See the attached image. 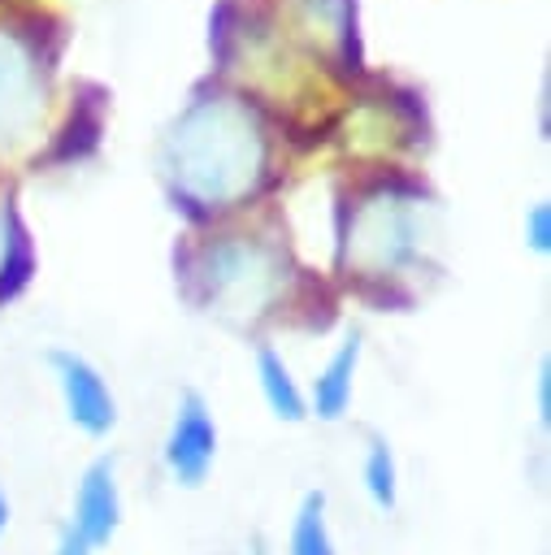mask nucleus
Segmentation results:
<instances>
[{"instance_id":"nucleus-1","label":"nucleus","mask_w":551,"mask_h":555,"mask_svg":"<svg viewBox=\"0 0 551 555\" xmlns=\"http://www.w3.org/2000/svg\"><path fill=\"white\" fill-rule=\"evenodd\" d=\"M48 364L56 373V386H61V399H65V416L91 438L108 434L117 425V399H113L104 373L78 351H52Z\"/></svg>"},{"instance_id":"nucleus-2","label":"nucleus","mask_w":551,"mask_h":555,"mask_svg":"<svg viewBox=\"0 0 551 555\" xmlns=\"http://www.w3.org/2000/svg\"><path fill=\"white\" fill-rule=\"evenodd\" d=\"M217 460V421L208 412V403L187 390L178 412H174V425L165 434V468L178 486H200L208 477Z\"/></svg>"},{"instance_id":"nucleus-3","label":"nucleus","mask_w":551,"mask_h":555,"mask_svg":"<svg viewBox=\"0 0 551 555\" xmlns=\"http://www.w3.org/2000/svg\"><path fill=\"white\" fill-rule=\"evenodd\" d=\"M117 525H121V490H117V477H113V460H95L78 481L69 529L95 551V546L113 542Z\"/></svg>"},{"instance_id":"nucleus-4","label":"nucleus","mask_w":551,"mask_h":555,"mask_svg":"<svg viewBox=\"0 0 551 555\" xmlns=\"http://www.w3.org/2000/svg\"><path fill=\"white\" fill-rule=\"evenodd\" d=\"M356 364H360V334L351 330L338 343V351L325 360V369L317 373V382H312V412L321 421H338L347 412L351 390H356Z\"/></svg>"},{"instance_id":"nucleus-5","label":"nucleus","mask_w":551,"mask_h":555,"mask_svg":"<svg viewBox=\"0 0 551 555\" xmlns=\"http://www.w3.org/2000/svg\"><path fill=\"white\" fill-rule=\"evenodd\" d=\"M256 382H260V395L269 403V412L278 421H304L308 416V403H304V390L295 386L286 360L273 351V347H260L256 351Z\"/></svg>"},{"instance_id":"nucleus-6","label":"nucleus","mask_w":551,"mask_h":555,"mask_svg":"<svg viewBox=\"0 0 551 555\" xmlns=\"http://www.w3.org/2000/svg\"><path fill=\"white\" fill-rule=\"evenodd\" d=\"M291 555H338L334 538H330V520H325V494L308 490L295 520H291Z\"/></svg>"},{"instance_id":"nucleus-7","label":"nucleus","mask_w":551,"mask_h":555,"mask_svg":"<svg viewBox=\"0 0 551 555\" xmlns=\"http://www.w3.org/2000/svg\"><path fill=\"white\" fill-rule=\"evenodd\" d=\"M364 490L382 512H390L399 499V468H395V455L382 438H373L364 451Z\"/></svg>"},{"instance_id":"nucleus-8","label":"nucleus","mask_w":551,"mask_h":555,"mask_svg":"<svg viewBox=\"0 0 551 555\" xmlns=\"http://www.w3.org/2000/svg\"><path fill=\"white\" fill-rule=\"evenodd\" d=\"M525 238L534 251H547L551 247V208L547 204H534L529 217H525Z\"/></svg>"},{"instance_id":"nucleus-9","label":"nucleus","mask_w":551,"mask_h":555,"mask_svg":"<svg viewBox=\"0 0 551 555\" xmlns=\"http://www.w3.org/2000/svg\"><path fill=\"white\" fill-rule=\"evenodd\" d=\"M538 421L551 425V364H538Z\"/></svg>"},{"instance_id":"nucleus-10","label":"nucleus","mask_w":551,"mask_h":555,"mask_svg":"<svg viewBox=\"0 0 551 555\" xmlns=\"http://www.w3.org/2000/svg\"><path fill=\"white\" fill-rule=\"evenodd\" d=\"M52 555H95V551H91L74 529H65V533L56 538V551H52Z\"/></svg>"},{"instance_id":"nucleus-11","label":"nucleus","mask_w":551,"mask_h":555,"mask_svg":"<svg viewBox=\"0 0 551 555\" xmlns=\"http://www.w3.org/2000/svg\"><path fill=\"white\" fill-rule=\"evenodd\" d=\"M9 529V499H4V486H0V533Z\"/></svg>"}]
</instances>
